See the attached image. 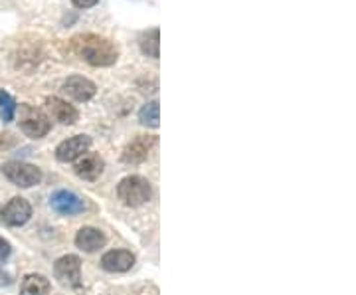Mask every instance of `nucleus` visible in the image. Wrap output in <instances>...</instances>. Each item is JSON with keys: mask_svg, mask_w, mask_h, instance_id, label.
Wrapping results in <instances>:
<instances>
[{"mask_svg": "<svg viewBox=\"0 0 356 295\" xmlns=\"http://www.w3.org/2000/svg\"><path fill=\"white\" fill-rule=\"evenodd\" d=\"M72 48L81 60L95 67L113 65L119 58V50L113 42L97 34H77L72 38Z\"/></svg>", "mask_w": 356, "mask_h": 295, "instance_id": "1", "label": "nucleus"}, {"mask_svg": "<svg viewBox=\"0 0 356 295\" xmlns=\"http://www.w3.org/2000/svg\"><path fill=\"white\" fill-rule=\"evenodd\" d=\"M151 184L143 177H127L119 182L117 186V196L123 205L127 206H143L151 200Z\"/></svg>", "mask_w": 356, "mask_h": 295, "instance_id": "2", "label": "nucleus"}, {"mask_svg": "<svg viewBox=\"0 0 356 295\" xmlns=\"http://www.w3.org/2000/svg\"><path fill=\"white\" fill-rule=\"evenodd\" d=\"M18 123H20V129L32 139H42L44 135L50 133L51 129L50 117L46 115L42 109L32 107V105L20 107V121Z\"/></svg>", "mask_w": 356, "mask_h": 295, "instance_id": "3", "label": "nucleus"}, {"mask_svg": "<svg viewBox=\"0 0 356 295\" xmlns=\"http://www.w3.org/2000/svg\"><path fill=\"white\" fill-rule=\"evenodd\" d=\"M2 173L4 177L10 180L16 186H22V189H30V186H36L42 180V170L30 163H20V161H10V163H4L2 165Z\"/></svg>", "mask_w": 356, "mask_h": 295, "instance_id": "4", "label": "nucleus"}, {"mask_svg": "<svg viewBox=\"0 0 356 295\" xmlns=\"http://www.w3.org/2000/svg\"><path fill=\"white\" fill-rule=\"evenodd\" d=\"M54 276L65 287H77L81 283V260L77 256L60 257L54 266Z\"/></svg>", "mask_w": 356, "mask_h": 295, "instance_id": "5", "label": "nucleus"}, {"mask_svg": "<svg viewBox=\"0 0 356 295\" xmlns=\"http://www.w3.org/2000/svg\"><path fill=\"white\" fill-rule=\"evenodd\" d=\"M30 216H32V206H30V202L26 198H20V196L13 198L0 212V220L6 226H14V228L16 226H24L26 222L30 220Z\"/></svg>", "mask_w": 356, "mask_h": 295, "instance_id": "6", "label": "nucleus"}, {"mask_svg": "<svg viewBox=\"0 0 356 295\" xmlns=\"http://www.w3.org/2000/svg\"><path fill=\"white\" fill-rule=\"evenodd\" d=\"M154 143H156V137H154V135H137V137L125 147V151L121 154L123 163H127V165H139V163H143V161L149 157V153H151Z\"/></svg>", "mask_w": 356, "mask_h": 295, "instance_id": "7", "label": "nucleus"}, {"mask_svg": "<svg viewBox=\"0 0 356 295\" xmlns=\"http://www.w3.org/2000/svg\"><path fill=\"white\" fill-rule=\"evenodd\" d=\"M89 147H91V139H89L88 135L70 137V139H65L64 143H60L56 147V159L60 163H72V161H76V159H79L81 154L86 153Z\"/></svg>", "mask_w": 356, "mask_h": 295, "instance_id": "8", "label": "nucleus"}, {"mask_svg": "<svg viewBox=\"0 0 356 295\" xmlns=\"http://www.w3.org/2000/svg\"><path fill=\"white\" fill-rule=\"evenodd\" d=\"M50 205L56 212H60L64 216H74V214H79L86 210V202L70 191H58L51 196Z\"/></svg>", "mask_w": 356, "mask_h": 295, "instance_id": "9", "label": "nucleus"}, {"mask_svg": "<svg viewBox=\"0 0 356 295\" xmlns=\"http://www.w3.org/2000/svg\"><path fill=\"white\" fill-rule=\"evenodd\" d=\"M62 90H64L72 99H76V102H89V99L95 95L97 88H95L93 81H89L88 77L72 76L65 79Z\"/></svg>", "mask_w": 356, "mask_h": 295, "instance_id": "10", "label": "nucleus"}, {"mask_svg": "<svg viewBox=\"0 0 356 295\" xmlns=\"http://www.w3.org/2000/svg\"><path fill=\"white\" fill-rule=\"evenodd\" d=\"M135 264V256L127 252V250H111L102 257L103 270L113 271V273H121V271H129Z\"/></svg>", "mask_w": 356, "mask_h": 295, "instance_id": "11", "label": "nucleus"}, {"mask_svg": "<svg viewBox=\"0 0 356 295\" xmlns=\"http://www.w3.org/2000/svg\"><path fill=\"white\" fill-rule=\"evenodd\" d=\"M46 105H48V109H50L51 117L56 119V121H60V123H64V125H74L77 121V109L74 105H70L64 99H60V97H48L46 99Z\"/></svg>", "mask_w": 356, "mask_h": 295, "instance_id": "12", "label": "nucleus"}, {"mask_svg": "<svg viewBox=\"0 0 356 295\" xmlns=\"http://www.w3.org/2000/svg\"><path fill=\"white\" fill-rule=\"evenodd\" d=\"M105 168V163L99 154H86L76 165V175L83 180H95Z\"/></svg>", "mask_w": 356, "mask_h": 295, "instance_id": "13", "label": "nucleus"}, {"mask_svg": "<svg viewBox=\"0 0 356 295\" xmlns=\"http://www.w3.org/2000/svg\"><path fill=\"white\" fill-rule=\"evenodd\" d=\"M105 242H107L105 234L97 228H81L76 236L77 248H81L83 252H97L105 246Z\"/></svg>", "mask_w": 356, "mask_h": 295, "instance_id": "14", "label": "nucleus"}, {"mask_svg": "<svg viewBox=\"0 0 356 295\" xmlns=\"http://www.w3.org/2000/svg\"><path fill=\"white\" fill-rule=\"evenodd\" d=\"M140 51L149 58L159 60L161 58V30L159 28H151L147 32H143V36L139 40Z\"/></svg>", "mask_w": 356, "mask_h": 295, "instance_id": "15", "label": "nucleus"}, {"mask_svg": "<svg viewBox=\"0 0 356 295\" xmlns=\"http://www.w3.org/2000/svg\"><path fill=\"white\" fill-rule=\"evenodd\" d=\"M22 295H48L50 294V282L40 276V273H30L26 276L24 282H22Z\"/></svg>", "mask_w": 356, "mask_h": 295, "instance_id": "16", "label": "nucleus"}, {"mask_svg": "<svg viewBox=\"0 0 356 295\" xmlns=\"http://www.w3.org/2000/svg\"><path fill=\"white\" fill-rule=\"evenodd\" d=\"M139 121L143 125H147V127H159V121H161V107H159V102L145 103L139 111Z\"/></svg>", "mask_w": 356, "mask_h": 295, "instance_id": "17", "label": "nucleus"}, {"mask_svg": "<svg viewBox=\"0 0 356 295\" xmlns=\"http://www.w3.org/2000/svg\"><path fill=\"white\" fill-rule=\"evenodd\" d=\"M16 115V102L13 99L10 93L0 90V117L4 123H10Z\"/></svg>", "mask_w": 356, "mask_h": 295, "instance_id": "18", "label": "nucleus"}, {"mask_svg": "<svg viewBox=\"0 0 356 295\" xmlns=\"http://www.w3.org/2000/svg\"><path fill=\"white\" fill-rule=\"evenodd\" d=\"M10 252H13V248H10V244L4 240V238H0V262H4L6 257L10 256Z\"/></svg>", "mask_w": 356, "mask_h": 295, "instance_id": "19", "label": "nucleus"}, {"mask_svg": "<svg viewBox=\"0 0 356 295\" xmlns=\"http://www.w3.org/2000/svg\"><path fill=\"white\" fill-rule=\"evenodd\" d=\"M74 4H76L77 8H91V6H95L99 0H72Z\"/></svg>", "mask_w": 356, "mask_h": 295, "instance_id": "20", "label": "nucleus"}]
</instances>
